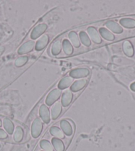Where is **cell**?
<instances>
[{
  "label": "cell",
  "instance_id": "cell-10",
  "mask_svg": "<svg viewBox=\"0 0 135 151\" xmlns=\"http://www.w3.org/2000/svg\"><path fill=\"white\" fill-rule=\"evenodd\" d=\"M40 115L43 121L45 123H48L50 121V115L47 106L45 105H42L40 108Z\"/></svg>",
  "mask_w": 135,
  "mask_h": 151
},
{
  "label": "cell",
  "instance_id": "cell-17",
  "mask_svg": "<svg viewBox=\"0 0 135 151\" xmlns=\"http://www.w3.org/2000/svg\"><path fill=\"white\" fill-rule=\"evenodd\" d=\"M120 23L126 28L135 27V20L131 18H123L120 20Z\"/></svg>",
  "mask_w": 135,
  "mask_h": 151
},
{
  "label": "cell",
  "instance_id": "cell-3",
  "mask_svg": "<svg viewBox=\"0 0 135 151\" xmlns=\"http://www.w3.org/2000/svg\"><path fill=\"white\" fill-rule=\"evenodd\" d=\"M47 29V25L45 23H41V24L37 25L32 31V33L31 34V37L35 40L43 34Z\"/></svg>",
  "mask_w": 135,
  "mask_h": 151
},
{
  "label": "cell",
  "instance_id": "cell-13",
  "mask_svg": "<svg viewBox=\"0 0 135 151\" xmlns=\"http://www.w3.org/2000/svg\"><path fill=\"white\" fill-rule=\"evenodd\" d=\"M60 127L62 128V131L68 136H70L73 133L72 125L66 120H62L60 122Z\"/></svg>",
  "mask_w": 135,
  "mask_h": 151
},
{
  "label": "cell",
  "instance_id": "cell-16",
  "mask_svg": "<svg viewBox=\"0 0 135 151\" xmlns=\"http://www.w3.org/2000/svg\"><path fill=\"white\" fill-rule=\"evenodd\" d=\"M99 33L102 37L108 41H113L115 39V36L113 35L112 33H111L109 31L107 30L105 28H100Z\"/></svg>",
  "mask_w": 135,
  "mask_h": 151
},
{
  "label": "cell",
  "instance_id": "cell-2",
  "mask_svg": "<svg viewBox=\"0 0 135 151\" xmlns=\"http://www.w3.org/2000/svg\"><path fill=\"white\" fill-rule=\"evenodd\" d=\"M62 91L59 88H55L50 92V93L48 95L46 99V103L48 105H53L54 103H56V101L60 97Z\"/></svg>",
  "mask_w": 135,
  "mask_h": 151
},
{
  "label": "cell",
  "instance_id": "cell-6",
  "mask_svg": "<svg viewBox=\"0 0 135 151\" xmlns=\"http://www.w3.org/2000/svg\"><path fill=\"white\" fill-rule=\"evenodd\" d=\"M72 97H73V95H72V93L70 89L65 90L63 92V94H62V105L64 106H68L72 102Z\"/></svg>",
  "mask_w": 135,
  "mask_h": 151
},
{
  "label": "cell",
  "instance_id": "cell-26",
  "mask_svg": "<svg viewBox=\"0 0 135 151\" xmlns=\"http://www.w3.org/2000/svg\"><path fill=\"white\" fill-rule=\"evenodd\" d=\"M41 147L45 151H53V147L50 142L46 140H43L41 142Z\"/></svg>",
  "mask_w": 135,
  "mask_h": 151
},
{
  "label": "cell",
  "instance_id": "cell-18",
  "mask_svg": "<svg viewBox=\"0 0 135 151\" xmlns=\"http://www.w3.org/2000/svg\"><path fill=\"white\" fill-rule=\"evenodd\" d=\"M62 49V42L60 40H57L54 42L51 47V52L54 55H57L61 51Z\"/></svg>",
  "mask_w": 135,
  "mask_h": 151
},
{
  "label": "cell",
  "instance_id": "cell-29",
  "mask_svg": "<svg viewBox=\"0 0 135 151\" xmlns=\"http://www.w3.org/2000/svg\"><path fill=\"white\" fill-rule=\"evenodd\" d=\"M131 88L132 91H135V82L133 83H132L131 85Z\"/></svg>",
  "mask_w": 135,
  "mask_h": 151
},
{
  "label": "cell",
  "instance_id": "cell-14",
  "mask_svg": "<svg viewBox=\"0 0 135 151\" xmlns=\"http://www.w3.org/2000/svg\"><path fill=\"white\" fill-rule=\"evenodd\" d=\"M73 83V78L69 76H66L62 79L58 84L59 89H64V88H68Z\"/></svg>",
  "mask_w": 135,
  "mask_h": 151
},
{
  "label": "cell",
  "instance_id": "cell-25",
  "mask_svg": "<svg viewBox=\"0 0 135 151\" xmlns=\"http://www.w3.org/2000/svg\"><path fill=\"white\" fill-rule=\"evenodd\" d=\"M80 40L82 42V43L84 44V45L85 46H90V44H91V41L89 37H88V35L85 33L84 32H81L80 33Z\"/></svg>",
  "mask_w": 135,
  "mask_h": 151
},
{
  "label": "cell",
  "instance_id": "cell-9",
  "mask_svg": "<svg viewBox=\"0 0 135 151\" xmlns=\"http://www.w3.org/2000/svg\"><path fill=\"white\" fill-rule=\"evenodd\" d=\"M62 111V105L59 101L54 103L51 108V117L53 119L58 118Z\"/></svg>",
  "mask_w": 135,
  "mask_h": 151
},
{
  "label": "cell",
  "instance_id": "cell-5",
  "mask_svg": "<svg viewBox=\"0 0 135 151\" xmlns=\"http://www.w3.org/2000/svg\"><path fill=\"white\" fill-rule=\"evenodd\" d=\"M87 33L88 35L92 39V40L93 42L97 44H99L101 43V39L99 34L97 31L96 29L93 27H90L87 28Z\"/></svg>",
  "mask_w": 135,
  "mask_h": 151
},
{
  "label": "cell",
  "instance_id": "cell-22",
  "mask_svg": "<svg viewBox=\"0 0 135 151\" xmlns=\"http://www.w3.org/2000/svg\"><path fill=\"white\" fill-rule=\"evenodd\" d=\"M69 38L70 40L71 41V42L74 47H79L80 46V43L78 39V36H77V33L74 32H71L69 33Z\"/></svg>",
  "mask_w": 135,
  "mask_h": 151
},
{
  "label": "cell",
  "instance_id": "cell-7",
  "mask_svg": "<svg viewBox=\"0 0 135 151\" xmlns=\"http://www.w3.org/2000/svg\"><path fill=\"white\" fill-rule=\"evenodd\" d=\"M34 47H35V42L33 41H28L21 46L19 51H18V53L21 55L27 53L33 50Z\"/></svg>",
  "mask_w": 135,
  "mask_h": 151
},
{
  "label": "cell",
  "instance_id": "cell-8",
  "mask_svg": "<svg viewBox=\"0 0 135 151\" xmlns=\"http://www.w3.org/2000/svg\"><path fill=\"white\" fill-rule=\"evenodd\" d=\"M48 36L46 34L41 35V37L38 39L37 43H36V50L41 51L43 49L48 45Z\"/></svg>",
  "mask_w": 135,
  "mask_h": 151
},
{
  "label": "cell",
  "instance_id": "cell-19",
  "mask_svg": "<svg viewBox=\"0 0 135 151\" xmlns=\"http://www.w3.org/2000/svg\"><path fill=\"white\" fill-rule=\"evenodd\" d=\"M52 143L56 151H64V146L61 140L57 139V138H53L52 139Z\"/></svg>",
  "mask_w": 135,
  "mask_h": 151
},
{
  "label": "cell",
  "instance_id": "cell-12",
  "mask_svg": "<svg viewBox=\"0 0 135 151\" xmlns=\"http://www.w3.org/2000/svg\"><path fill=\"white\" fill-rule=\"evenodd\" d=\"M105 25L109 29L111 30L113 32L115 33H121L123 31V28L117 23L113 22V21H109V22L105 23Z\"/></svg>",
  "mask_w": 135,
  "mask_h": 151
},
{
  "label": "cell",
  "instance_id": "cell-30",
  "mask_svg": "<svg viewBox=\"0 0 135 151\" xmlns=\"http://www.w3.org/2000/svg\"><path fill=\"white\" fill-rule=\"evenodd\" d=\"M1 120H0V127H1Z\"/></svg>",
  "mask_w": 135,
  "mask_h": 151
},
{
  "label": "cell",
  "instance_id": "cell-20",
  "mask_svg": "<svg viewBox=\"0 0 135 151\" xmlns=\"http://www.w3.org/2000/svg\"><path fill=\"white\" fill-rule=\"evenodd\" d=\"M62 47L64 53L66 55H71L73 53V47L68 40H64L62 42Z\"/></svg>",
  "mask_w": 135,
  "mask_h": 151
},
{
  "label": "cell",
  "instance_id": "cell-1",
  "mask_svg": "<svg viewBox=\"0 0 135 151\" xmlns=\"http://www.w3.org/2000/svg\"><path fill=\"white\" fill-rule=\"evenodd\" d=\"M43 129V123L40 119H36L33 121L31 127V134L34 138L39 136Z\"/></svg>",
  "mask_w": 135,
  "mask_h": 151
},
{
  "label": "cell",
  "instance_id": "cell-23",
  "mask_svg": "<svg viewBox=\"0 0 135 151\" xmlns=\"http://www.w3.org/2000/svg\"><path fill=\"white\" fill-rule=\"evenodd\" d=\"M23 131L21 127H17L16 129L15 130L14 134V139L15 141L16 142H20L21 140L23 139Z\"/></svg>",
  "mask_w": 135,
  "mask_h": 151
},
{
  "label": "cell",
  "instance_id": "cell-4",
  "mask_svg": "<svg viewBox=\"0 0 135 151\" xmlns=\"http://www.w3.org/2000/svg\"><path fill=\"white\" fill-rule=\"evenodd\" d=\"M90 71L86 68H79L72 70L70 73V75L72 78H83L89 75Z\"/></svg>",
  "mask_w": 135,
  "mask_h": 151
},
{
  "label": "cell",
  "instance_id": "cell-24",
  "mask_svg": "<svg viewBox=\"0 0 135 151\" xmlns=\"http://www.w3.org/2000/svg\"><path fill=\"white\" fill-rule=\"evenodd\" d=\"M50 133L52 135L56 137L57 139H63L64 137L63 131L56 127H52L50 129Z\"/></svg>",
  "mask_w": 135,
  "mask_h": 151
},
{
  "label": "cell",
  "instance_id": "cell-28",
  "mask_svg": "<svg viewBox=\"0 0 135 151\" xmlns=\"http://www.w3.org/2000/svg\"><path fill=\"white\" fill-rule=\"evenodd\" d=\"M7 137V134L6 132H5L4 130L0 129V139H6Z\"/></svg>",
  "mask_w": 135,
  "mask_h": 151
},
{
  "label": "cell",
  "instance_id": "cell-21",
  "mask_svg": "<svg viewBox=\"0 0 135 151\" xmlns=\"http://www.w3.org/2000/svg\"><path fill=\"white\" fill-rule=\"evenodd\" d=\"M4 127L6 131L9 134H12L14 131V125L11 121H10L9 119H4Z\"/></svg>",
  "mask_w": 135,
  "mask_h": 151
},
{
  "label": "cell",
  "instance_id": "cell-15",
  "mask_svg": "<svg viewBox=\"0 0 135 151\" xmlns=\"http://www.w3.org/2000/svg\"><path fill=\"white\" fill-rule=\"evenodd\" d=\"M124 53H125L127 56L132 57L134 55V49L132 47L131 43L129 41H126L123 43V45Z\"/></svg>",
  "mask_w": 135,
  "mask_h": 151
},
{
  "label": "cell",
  "instance_id": "cell-11",
  "mask_svg": "<svg viewBox=\"0 0 135 151\" xmlns=\"http://www.w3.org/2000/svg\"><path fill=\"white\" fill-rule=\"evenodd\" d=\"M87 83L86 79H80L75 81L71 86V90L74 92H77L78 91L82 89Z\"/></svg>",
  "mask_w": 135,
  "mask_h": 151
},
{
  "label": "cell",
  "instance_id": "cell-27",
  "mask_svg": "<svg viewBox=\"0 0 135 151\" xmlns=\"http://www.w3.org/2000/svg\"><path fill=\"white\" fill-rule=\"evenodd\" d=\"M28 61V57L27 56L20 57L15 61V65L17 67H21Z\"/></svg>",
  "mask_w": 135,
  "mask_h": 151
}]
</instances>
